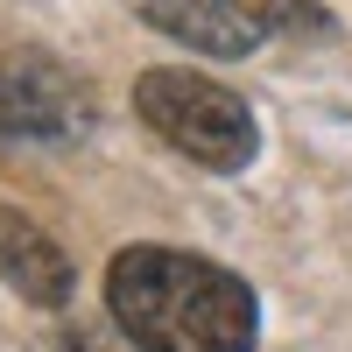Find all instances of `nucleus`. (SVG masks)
Returning a JSON list of instances; mask_svg holds the SVG:
<instances>
[{"label":"nucleus","instance_id":"7ed1b4c3","mask_svg":"<svg viewBox=\"0 0 352 352\" xmlns=\"http://www.w3.org/2000/svg\"><path fill=\"white\" fill-rule=\"evenodd\" d=\"M85 120V92L71 85V71L43 50L0 56V134L21 141H64Z\"/></svg>","mask_w":352,"mask_h":352},{"label":"nucleus","instance_id":"20e7f679","mask_svg":"<svg viewBox=\"0 0 352 352\" xmlns=\"http://www.w3.org/2000/svg\"><path fill=\"white\" fill-rule=\"evenodd\" d=\"M134 14L155 28V36L184 43L197 56H247L268 36V14L247 8V0H134Z\"/></svg>","mask_w":352,"mask_h":352},{"label":"nucleus","instance_id":"423d86ee","mask_svg":"<svg viewBox=\"0 0 352 352\" xmlns=\"http://www.w3.org/2000/svg\"><path fill=\"white\" fill-rule=\"evenodd\" d=\"M268 28H282V36H310V43H331V14L317 8V0H268Z\"/></svg>","mask_w":352,"mask_h":352},{"label":"nucleus","instance_id":"0eeeda50","mask_svg":"<svg viewBox=\"0 0 352 352\" xmlns=\"http://www.w3.org/2000/svg\"><path fill=\"white\" fill-rule=\"evenodd\" d=\"M64 352H141L127 331H113V324H92V317H78V324L64 331Z\"/></svg>","mask_w":352,"mask_h":352},{"label":"nucleus","instance_id":"39448f33","mask_svg":"<svg viewBox=\"0 0 352 352\" xmlns=\"http://www.w3.org/2000/svg\"><path fill=\"white\" fill-rule=\"evenodd\" d=\"M0 282H8L21 303H36V310H64L71 289H78L71 254L56 247L28 212H14V204L0 212Z\"/></svg>","mask_w":352,"mask_h":352},{"label":"nucleus","instance_id":"f03ea898","mask_svg":"<svg viewBox=\"0 0 352 352\" xmlns=\"http://www.w3.org/2000/svg\"><path fill=\"white\" fill-rule=\"evenodd\" d=\"M134 113L141 127H155V141H169L197 169H247L261 148L247 99L197 71H148L134 85Z\"/></svg>","mask_w":352,"mask_h":352},{"label":"nucleus","instance_id":"f257e3e1","mask_svg":"<svg viewBox=\"0 0 352 352\" xmlns=\"http://www.w3.org/2000/svg\"><path fill=\"white\" fill-rule=\"evenodd\" d=\"M106 303L141 352H254V289L197 254L127 247L106 261Z\"/></svg>","mask_w":352,"mask_h":352}]
</instances>
